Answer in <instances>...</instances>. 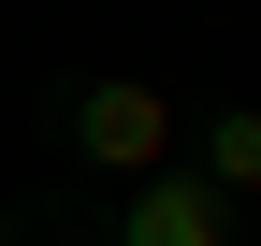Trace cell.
Instances as JSON below:
<instances>
[{
  "label": "cell",
  "mask_w": 261,
  "mask_h": 246,
  "mask_svg": "<svg viewBox=\"0 0 261 246\" xmlns=\"http://www.w3.org/2000/svg\"><path fill=\"white\" fill-rule=\"evenodd\" d=\"M73 160L102 174V189L174 174V102H160L145 73H87V87H73Z\"/></svg>",
  "instance_id": "obj_1"
},
{
  "label": "cell",
  "mask_w": 261,
  "mask_h": 246,
  "mask_svg": "<svg viewBox=\"0 0 261 246\" xmlns=\"http://www.w3.org/2000/svg\"><path fill=\"white\" fill-rule=\"evenodd\" d=\"M116 246H232V203L174 160V174H145V189H116Z\"/></svg>",
  "instance_id": "obj_2"
},
{
  "label": "cell",
  "mask_w": 261,
  "mask_h": 246,
  "mask_svg": "<svg viewBox=\"0 0 261 246\" xmlns=\"http://www.w3.org/2000/svg\"><path fill=\"white\" fill-rule=\"evenodd\" d=\"M189 174H203L218 203H261V102H218L203 145H189Z\"/></svg>",
  "instance_id": "obj_3"
}]
</instances>
